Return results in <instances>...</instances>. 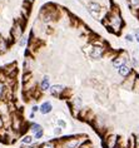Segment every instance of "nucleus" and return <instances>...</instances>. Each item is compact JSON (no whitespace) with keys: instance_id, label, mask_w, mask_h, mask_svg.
<instances>
[{"instance_id":"obj_1","label":"nucleus","mask_w":139,"mask_h":148,"mask_svg":"<svg viewBox=\"0 0 139 148\" xmlns=\"http://www.w3.org/2000/svg\"><path fill=\"white\" fill-rule=\"evenodd\" d=\"M108 19L110 20L111 27H114V28H118V29H120L123 20H121V18H120V13H119V11H111L110 18H108Z\"/></svg>"},{"instance_id":"obj_2","label":"nucleus","mask_w":139,"mask_h":148,"mask_svg":"<svg viewBox=\"0 0 139 148\" xmlns=\"http://www.w3.org/2000/svg\"><path fill=\"white\" fill-rule=\"evenodd\" d=\"M105 53V48L102 45H93L90 49V58L93 59H100L103 54Z\"/></svg>"},{"instance_id":"obj_3","label":"nucleus","mask_w":139,"mask_h":148,"mask_svg":"<svg viewBox=\"0 0 139 148\" xmlns=\"http://www.w3.org/2000/svg\"><path fill=\"white\" fill-rule=\"evenodd\" d=\"M49 90H50V94H51L53 97L62 98V97H63V93H64V90H65V87L62 85V84H54V85L50 87Z\"/></svg>"},{"instance_id":"obj_4","label":"nucleus","mask_w":139,"mask_h":148,"mask_svg":"<svg viewBox=\"0 0 139 148\" xmlns=\"http://www.w3.org/2000/svg\"><path fill=\"white\" fill-rule=\"evenodd\" d=\"M23 33H24V28L20 23H15L14 24V28L11 29V35H13V39H20L23 37Z\"/></svg>"},{"instance_id":"obj_5","label":"nucleus","mask_w":139,"mask_h":148,"mask_svg":"<svg viewBox=\"0 0 139 148\" xmlns=\"http://www.w3.org/2000/svg\"><path fill=\"white\" fill-rule=\"evenodd\" d=\"M118 74L123 77V78H127V77H129L130 74H132V68H130V65L128 63H124L123 65H120L119 68H118Z\"/></svg>"},{"instance_id":"obj_6","label":"nucleus","mask_w":139,"mask_h":148,"mask_svg":"<svg viewBox=\"0 0 139 148\" xmlns=\"http://www.w3.org/2000/svg\"><path fill=\"white\" fill-rule=\"evenodd\" d=\"M124 63H128V59H127V54L124 53V55H118V57H115L114 59L111 60V64H113V67L114 68H119L120 65H123Z\"/></svg>"},{"instance_id":"obj_7","label":"nucleus","mask_w":139,"mask_h":148,"mask_svg":"<svg viewBox=\"0 0 139 148\" xmlns=\"http://www.w3.org/2000/svg\"><path fill=\"white\" fill-rule=\"evenodd\" d=\"M89 13L92 14V15H97L98 13H100L102 11V5L99 4V3H97V1H92L90 4H89Z\"/></svg>"},{"instance_id":"obj_8","label":"nucleus","mask_w":139,"mask_h":148,"mask_svg":"<svg viewBox=\"0 0 139 148\" xmlns=\"http://www.w3.org/2000/svg\"><path fill=\"white\" fill-rule=\"evenodd\" d=\"M50 77L49 75H44L43 79H41V82H40V89L43 90V92H45V90H49L50 89Z\"/></svg>"},{"instance_id":"obj_9","label":"nucleus","mask_w":139,"mask_h":148,"mask_svg":"<svg viewBox=\"0 0 139 148\" xmlns=\"http://www.w3.org/2000/svg\"><path fill=\"white\" fill-rule=\"evenodd\" d=\"M39 110H40L41 114H48V113H50V112L53 110V106H51L50 102H44V103L39 107Z\"/></svg>"},{"instance_id":"obj_10","label":"nucleus","mask_w":139,"mask_h":148,"mask_svg":"<svg viewBox=\"0 0 139 148\" xmlns=\"http://www.w3.org/2000/svg\"><path fill=\"white\" fill-rule=\"evenodd\" d=\"M78 139L72 138V139H68L66 142L64 143V148H76L78 147Z\"/></svg>"},{"instance_id":"obj_11","label":"nucleus","mask_w":139,"mask_h":148,"mask_svg":"<svg viewBox=\"0 0 139 148\" xmlns=\"http://www.w3.org/2000/svg\"><path fill=\"white\" fill-rule=\"evenodd\" d=\"M9 48V44H8V41L6 39H4L3 37L0 38V54H3V53H5L6 50Z\"/></svg>"},{"instance_id":"obj_12","label":"nucleus","mask_w":139,"mask_h":148,"mask_svg":"<svg viewBox=\"0 0 139 148\" xmlns=\"http://www.w3.org/2000/svg\"><path fill=\"white\" fill-rule=\"evenodd\" d=\"M115 139H117V137H115V136L107 138V141L109 142V143L107 144V148H113V147H114V146H115Z\"/></svg>"},{"instance_id":"obj_13","label":"nucleus","mask_w":139,"mask_h":148,"mask_svg":"<svg viewBox=\"0 0 139 148\" xmlns=\"http://www.w3.org/2000/svg\"><path fill=\"white\" fill-rule=\"evenodd\" d=\"M28 41H29V38H28V37L23 35V37L20 38V40H19V47H25V45L28 44Z\"/></svg>"},{"instance_id":"obj_14","label":"nucleus","mask_w":139,"mask_h":148,"mask_svg":"<svg viewBox=\"0 0 139 148\" xmlns=\"http://www.w3.org/2000/svg\"><path fill=\"white\" fill-rule=\"evenodd\" d=\"M5 92H6V85H5V84L0 80V99L5 95Z\"/></svg>"},{"instance_id":"obj_15","label":"nucleus","mask_w":139,"mask_h":148,"mask_svg":"<svg viewBox=\"0 0 139 148\" xmlns=\"http://www.w3.org/2000/svg\"><path fill=\"white\" fill-rule=\"evenodd\" d=\"M21 142L24 144H30V143H33V137L31 136H25V137L21 138Z\"/></svg>"},{"instance_id":"obj_16","label":"nucleus","mask_w":139,"mask_h":148,"mask_svg":"<svg viewBox=\"0 0 139 148\" xmlns=\"http://www.w3.org/2000/svg\"><path fill=\"white\" fill-rule=\"evenodd\" d=\"M43 129V127L40 126V124H38V123H33L31 124V130L34 132V133H38L39 130H41Z\"/></svg>"},{"instance_id":"obj_17","label":"nucleus","mask_w":139,"mask_h":148,"mask_svg":"<svg viewBox=\"0 0 139 148\" xmlns=\"http://www.w3.org/2000/svg\"><path fill=\"white\" fill-rule=\"evenodd\" d=\"M129 3H130V6H132V8L139 10V0H129Z\"/></svg>"},{"instance_id":"obj_18","label":"nucleus","mask_w":139,"mask_h":148,"mask_svg":"<svg viewBox=\"0 0 139 148\" xmlns=\"http://www.w3.org/2000/svg\"><path fill=\"white\" fill-rule=\"evenodd\" d=\"M125 40H127L128 43H133V41L135 40V38H134L132 34H127V35H125Z\"/></svg>"},{"instance_id":"obj_19","label":"nucleus","mask_w":139,"mask_h":148,"mask_svg":"<svg viewBox=\"0 0 139 148\" xmlns=\"http://www.w3.org/2000/svg\"><path fill=\"white\" fill-rule=\"evenodd\" d=\"M41 148H55V147H54L53 142H45V143L41 146Z\"/></svg>"},{"instance_id":"obj_20","label":"nucleus","mask_w":139,"mask_h":148,"mask_svg":"<svg viewBox=\"0 0 139 148\" xmlns=\"http://www.w3.org/2000/svg\"><path fill=\"white\" fill-rule=\"evenodd\" d=\"M58 124H59V127H60V128H63V129L66 127V123H65L63 119H58Z\"/></svg>"},{"instance_id":"obj_21","label":"nucleus","mask_w":139,"mask_h":148,"mask_svg":"<svg viewBox=\"0 0 139 148\" xmlns=\"http://www.w3.org/2000/svg\"><path fill=\"white\" fill-rule=\"evenodd\" d=\"M43 133H44V130H43V129H41V130H39L38 133H35V134H34V138H35V139H39L40 137H41V136H43Z\"/></svg>"},{"instance_id":"obj_22","label":"nucleus","mask_w":139,"mask_h":148,"mask_svg":"<svg viewBox=\"0 0 139 148\" xmlns=\"http://www.w3.org/2000/svg\"><path fill=\"white\" fill-rule=\"evenodd\" d=\"M62 129H63V128H60V127H56V128L54 129V133H55V134H60V133H62Z\"/></svg>"},{"instance_id":"obj_23","label":"nucleus","mask_w":139,"mask_h":148,"mask_svg":"<svg viewBox=\"0 0 139 148\" xmlns=\"http://www.w3.org/2000/svg\"><path fill=\"white\" fill-rule=\"evenodd\" d=\"M134 38H135V40L139 43V30H135V37H134Z\"/></svg>"},{"instance_id":"obj_24","label":"nucleus","mask_w":139,"mask_h":148,"mask_svg":"<svg viewBox=\"0 0 139 148\" xmlns=\"http://www.w3.org/2000/svg\"><path fill=\"white\" fill-rule=\"evenodd\" d=\"M31 110H33V113H35L37 110H39V107H38V106H33V108H31Z\"/></svg>"},{"instance_id":"obj_25","label":"nucleus","mask_w":139,"mask_h":148,"mask_svg":"<svg viewBox=\"0 0 139 148\" xmlns=\"http://www.w3.org/2000/svg\"><path fill=\"white\" fill-rule=\"evenodd\" d=\"M1 127H3V119L0 118V128H1Z\"/></svg>"},{"instance_id":"obj_26","label":"nucleus","mask_w":139,"mask_h":148,"mask_svg":"<svg viewBox=\"0 0 139 148\" xmlns=\"http://www.w3.org/2000/svg\"><path fill=\"white\" fill-rule=\"evenodd\" d=\"M80 148H90V147H88V146H82Z\"/></svg>"},{"instance_id":"obj_27","label":"nucleus","mask_w":139,"mask_h":148,"mask_svg":"<svg viewBox=\"0 0 139 148\" xmlns=\"http://www.w3.org/2000/svg\"><path fill=\"white\" fill-rule=\"evenodd\" d=\"M29 3H33V1H34V0H28Z\"/></svg>"},{"instance_id":"obj_28","label":"nucleus","mask_w":139,"mask_h":148,"mask_svg":"<svg viewBox=\"0 0 139 148\" xmlns=\"http://www.w3.org/2000/svg\"><path fill=\"white\" fill-rule=\"evenodd\" d=\"M23 148H31V147H23Z\"/></svg>"}]
</instances>
